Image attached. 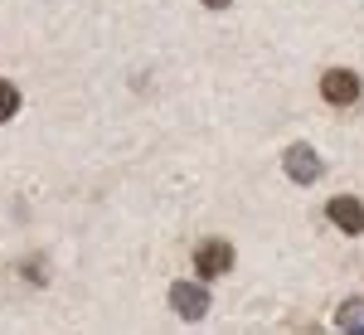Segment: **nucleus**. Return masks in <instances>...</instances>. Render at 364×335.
Masks as SVG:
<instances>
[{"label":"nucleus","instance_id":"obj_1","mask_svg":"<svg viewBox=\"0 0 364 335\" xmlns=\"http://www.w3.org/2000/svg\"><path fill=\"white\" fill-rule=\"evenodd\" d=\"M195 272L204 282H214V277H224V272H233V248L228 243H199V252H195Z\"/></svg>","mask_w":364,"mask_h":335},{"label":"nucleus","instance_id":"obj_6","mask_svg":"<svg viewBox=\"0 0 364 335\" xmlns=\"http://www.w3.org/2000/svg\"><path fill=\"white\" fill-rule=\"evenodd\" d=\"M336 326H345V331H364V302H345V307L336 311Z\"/></svg>","mask_w":364,"mask_h":335},{"label":"nucleus","instance_id":"obj_8","mask_svg":"<svg viewBox=\"0 0 364 335\" xmlns=\"http://www.w3.org/2000/svg\"><path fill=\"white\" fill-rule=\"evenodd\" d=\"M204 5H209V10H228L233 0H204Z\"/></svg>","mask_w":364,"mask_h":335},{"label":"nucleus","instance_id":"obj_5","mask_svg":"<svg viewBox=\"0 0 364 335\" xmlns=\"http://www.w3.org/2000/svg\"><path fill=\"white\" fill-rule=\"evenodd\" d=\"M287 175H291L296 185H316V180H321L316 151H311V146H291V151H287Z\"/></svg>","mask_w":364,"mask_h":335},{"label":"nucleus","instance_id":"obj_3","mask_svg":"<svg viewBox=\"0 0 364 335\" xmlns=\"http://www.w3.org/2000/svg\"><path fill=\"white\" fill-rule=\"evenodd\" d=\"M321 97H326V102H336V107H345V102H355V97H360V78H355L350 68H331V73L321 78Z\"/></svg>","mask_w":364,"mask_h":335},{"label":"nucleus","instance_id":"obj_4","mask_svg":"<svg viewBox=\"0 0 364 335\" xmlns=\"http://www.w3.org/2000/svg\"><path fill=\"white\" fill-rule=\"evenodd\" d=\"M326 214H331V223H336L340 233H364V204L355 195H336Z\"/></svg>","mask_w":364,"mask_h":335},{"label":"nucleus","instance_id":"obj_7","mask_svg":"<svg viewBox=\"0 0 364 335\" xmlns=\"http://www.w3.org/2000/svg\"><path fill=\"white\" fill-rule=\"evenodd\" d=\"M15 112H20V87L10 78H0V122H10Z\"/></svg>","mask_w":364,"mask_h":335},{"label":"nucleus","instance_id":"obj_2","mask_svg":"<svg viewBox=\"0 0 364 335\" xmlns=\"http://www.w3.org/2000/svg\"><path fill=\"white\" fill-rule=\"evenodd\" d=\"M170 307L180 311L185 321H199V316L209 311V292H204L199 282H175V287H170Z\"/></svg>","mask_w":364,"mask_h":335}]
</instances>
